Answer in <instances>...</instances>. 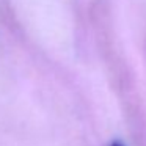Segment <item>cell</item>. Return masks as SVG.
<instances>
[{"label":"cell","mask_w":146,"mask_h":146,"mask_svg":"<svg viewBox=\"0 0 146 146\" xmlns=\"http://www.w3.org/2000/svg\"><path fill=\"white\" fill-rule=\"evenodd\" d=\"M110 146H126V145H123V143H121V141H113V143H111Z\"/></svg>","instance_id":"cell-1"}]
</instances>
